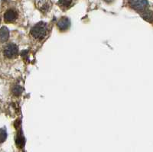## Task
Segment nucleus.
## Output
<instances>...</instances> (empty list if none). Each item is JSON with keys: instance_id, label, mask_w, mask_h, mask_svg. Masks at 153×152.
<instances>
[{"instance_id": "obj_5", "label": "nucleus", "mask_w": 153, "mask_h": 152, "mask_svg": "<svg viewBox=\"0 0 153 152\" xmlns=\"http://www.w3.org/2000/svg\"><path fill=\"white\" fill-rule=\"evenodd\" d=\"M70 26V20L66 17L61 18L57 22V27L61 30V31H65L68 29Z\"/></svg>"}, {"instance_id": "obj_8", "label": "nucleus", "mask_w": 153, "mask_h": 152, "mask_svg": "<svg viewBox=\"0 0 153 152\" xmlns=\"http://www.w3.org/2000/svg\"><path fill=\"white\" fill-rule=\"evenodd\" d=\"M16 145L19 146V148H22L25 145V138L23 137L22 134L20 133L18 135V138L16 139Z\"/></svg>"}, {"instance_id": "obj_3", "label": "nucleus", "mask_w": 153, "mask_h": 152, "mask_svg": "<svg viewBox=\"0 0 153 152\" xmlns=\"http://www.w3.org/2000/svg\"><path fill=\"white\" fill-rule=\"evenodd\" d=\"M18 47L14 44H9L4 49V55L8 58L16 57L18 54Z\"/></svg>"}, {"instance_id": "obj_4", "label": "nucleus", "mask_w": 153, "mask_h": 152, "mask_svg": "<svg viewBox=\"0 0 153 152\" xmlns=\"http://www.w3.org/2000/svg\"><path fill=\"white\" fill-rule=\"evenodd\" d=\"M17 18V13L13 9H9L4 15V19L6 22H12Z\"/></svg>"}, {"instance_id": "obj_9", "label": "nucleus", "mask_w": 153, "mask_h": 152, "mask_svg": "<svg viewBox=\"0 0 153 152\" xmlns=\"http://www.w3.org/2000/svg\"><path fill=\"white\" fill-rule=\"evenodd\" d=\"M22 88L18 85H16L12 88V93L14 94V96H19L22 94Z\"/></svg>"}, {"instance_id": "obj_1", "label": "nucleus", "mask_w": 153, "mask_h": 152, "mask_svg": "<svg viewBox=\"0 0 153 152\" xmlns=\"http://www.w3.org/2000/svg\"><path fill=\"white\" fill-rule=\"evenodd\" d=\"M47 33V24L40 22L35 24L31 30V35L36 39H42Z\"/></svg>"}, {"instance_id": "obj_6", "label": "nucleus", "mask_w": 153, "mask_h": 152, "mask_svg": "<svg viewBox=\"0 0 153 152\" xmlns=\"http://www.w3.org/2000/svg\"><path fill=\"white\" fill-rule=\"evenodd\" d=\"M9 36V31L6 27H2L0 29V42H5L8 40Z\"/></svg>"}, {"instance_id": "obj_2", "label": "nucleus", "mask_w": 153, "mask_h": 152, "mask_svg": "<svg viewBox=\"0 0 153 152\" xmlns=\"http://www.w3.org/2000/svg\"><path fill=\"white\" fill-rule=\"evenodd\" d=\"M131 7L138 12H143L147 10L149 7V2L147 0H129Z\"/></svg>"}, {"instance_id": "obj_10", "label": "nucleus", "mask_w": 153, "mask_h": 152, "mask_svg": "<svg viewBox=\"0 0 153 152\" xmlns=\"http://www.w3.org/2000/svg\"><path fill=\"white\" fill-rule=\"evenodd\" d=\"M6 137H7V134H6V131L4 129H0V143H2L5 141L6 139Z\"/></svg>"}, {"instance_id": "obj_7", "label": "nucleus", "mask_w": 153, "mask_h": 152, "mask_svg": "<svg viewBox=\"0 0 153 152\" xmlns=\"http://www.w3.org/2000/svg\"><path fill=\"white\" fill-rule=\"evenodd\" d=\"M73 0H59L58 5L63 9H67L72 5Z\"/></svg>"}]
</instances>
